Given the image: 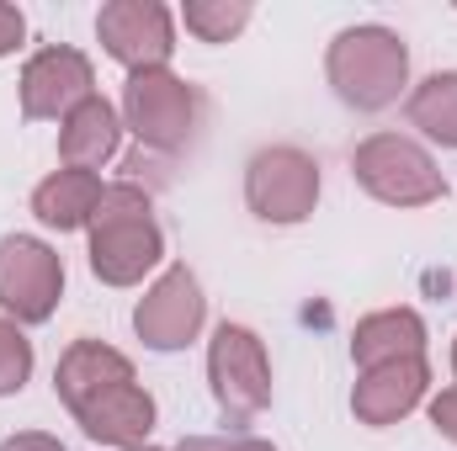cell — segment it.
<instances>
[{"mask_svg":"<svg viewBox=\"0 0 457 451\" xmlns=\"http://www.w3.org/2000/svg\"><path fill=\"white\" fill-rule=\"evenodd\" d=\"M122 127L144 144V149H181L197 127V91L170 75V70H144L128 75L122 86Z\"/></svg>","mask_w":457,"mask_h":451,"instance_id":"cell-6","label":"cell"},{"mask_svg":"<svg viewBox=\"0 0 457 451\" xmlns=\"http://www.w3.org/2000/svg\"><path fill=\"white\" fill-rule=\"evenodd\" d=\"M80 430L102 447H117V451H138L154 430V398L138 388V382H117L107 388L102 398H91L80 414Z\"/></svg>","mask_w":457,"mask_h":451,"instance_id":"cell-13","label":"cell"},{"mask_svg":"<svg viewBox=\"0 0 457 451\" xmlns=\"http://www.w3.org/2000/svg\"><path fill=\"white\" fill-rule=\"evenodd\" d=\"M0 451H64V447L54 436H43V430H21V436H11Z\"/></svg>","mask_w":457,"mask_h":451,"instance_id":"cell-23","label":"cell"},{"mask_svg":"<svg viewBox=\"0 0 457 451\" xmlns=\"http://www.w3.org/2000/svg\"><path fill=\"white\" fill-rule=\"evenodd\" d=\"M21 37H27V16H21L16 5H5V0H0V59H5V53H16V48H21Z\"/></svg>","mask_w":457,"mask_h":451,"instance_id":"cell-22","label":"cell"},{"mask_svg":"<svg viewBox=\"0 0 457 451\" xmlns=\"http://www.w3.org/2000/svg\"><path fill=\"white\" fill-rule=\"evenodd\" d=\"M208 382L228 420H255L271 404V361L261 335L245 324H219L208 345Z\"/></svg>","mask_w":457,"mask_h":451,"instance_id":"cell-7","label":"cell"},{"mask_svg":"<svg viewBox=\"0 0 457 451\" xmlns=\"http://www.w3.org/2000/svg\"><path fill=\"white\" fill-rule=\"evenodd\" d=\"M96 96V70L80 48H43L27 59L21 70V112L32 122H64L75 107H86Z\"/></svg>","mask_w":457,"mask_h":451,"instance_id":"cell-10","label":"cell"},{"mask_svg":"<svg viewBox=\"0 0 457 451\" xmlns=\"http://www.w3.org/2000/svg\"><path fill=\"white\" fill-rule=\"evenodd\" d=\"M160 260H165V234L154 224L149 192H138L133 181L107 186L91 213V271L107 287H138Z\"/></svg>","mask_w":457,"mask_h":451,"instance_id":"cell-1","label":"cell"},{"mask_svg":"<svg viewBox=\"0 0 457 451\" xmlns=\"http://www.w3.org/2000/svg\"><path fill=\"white\" fill-rule=\"evenodd\" d=\"M96 37L128 75L170 70L176 53V16L160 0H107L96 11Z\"/></svg>","mask_w":457,"mask_h":451,"instance_id":"cell-8","label":"cell"},{"mask_svg":"<svg viewBox=\"0 0 457 451\" xmlns=\"http://www.w3.org/2000/svg\"><path fill=\"white\" fill-rule=\"evenodd\" d=\"M431 388V366L426 356H404V361H383V366H367L351 388V414L372 430L383 425H399Z\"/></svg>","mask_w":457,"mask_h":451,"instance_id":"cell-11","label":"cell"},{"mask_svg":"<svg viewBox=\"0 0 457 451\" xmlns=\"http://www.w3.org/2000/svg\"><path fill=\"white\" fill-rule=\"evenodd\" d=\"M410 127H420L431 144L457 149V70H436L410 91Z\"/></svg>","mask_w":457,"mask_h":451,"instance_id":"cell-17","label":"cell"},{"mask_svg":"<svg viewBox=\"0 0 457 451\" xmlns=\"http://www.w3.org/2000/svg\"><path fill=\"white\" fill-rule=\"evenodd\" d=\"M59 298H64L59 250L32 234H5L0 239V314L11 324H43L54 319Z\"/></svg>","mask_w":457,"mask_h":451,"instance_id":"cell-5","label":"cell"},{"mask_svg":"<svg viewBox=\"0 0 457 451\" xmlns=\"http://www.w3.org/2000/svg\"><path fill=\"white\" fill-rule=\"evenodd\" d=\"M117 144H122V112L112 102H102V96H91L86 107H75L59 122V160L70 170H91L96 176L117 154Z\"/></svg>","mask_w":457,"mask_h":451,"instance_id":"cell-14","label":"cell"},{"mask_svg":"<svg viewBox=\"0 0 457 451\" xmlns=\"http://www.w3.org/2000/svg\"><path fill=\"white\" fill-rule=\"evenodd\" d=\"M453 372H457V340H453Z\"/></svg>","mask_w":457,"mask_h":451,"instance_id":"cell-24","label":"cell"},{"mask_svg":"<svg viewBox=\"0 0 457 451\" xmlns=\"http://www.w3.org/2000/svg\"><path fill=\"white\" fill-rule=\"evenodd\" d=\"M32 377V340L21 335V324L0 319V398L21 393Z\"/></svg>","mask_w":457,"mask_h":451,"instance_id":"cell-19","label":"cell"},{"mask_svg":"<svg viewBox=\"0 0 457 451\" xmlns=\"http://www.w3.org/2000/svg\"><path fill=\"white\" fill-rule=\"evenodd\" d=\"M181 21L203 43H228V37H239L250 27V5L245 0H187L181 5Z\"/></svg>","mask_w":457,"mask_h":451,"instance_id":"cell-18","label":"cell"},{"mask_svg":"<svg viewBox=\"0 0 457 451\" xmlns=\"http://www.w3.org/2000/svg\"><path fill=\"white\" fill-rule=\"evenodd\" d=\"M102 176H91V170H54L48 181H37V192H32V213H37V224L43 228H59V234H70V228H91V213H96V202H102Z\"/></svg>","mask_w":457,"mask_h":451,"instance_id":"cell-16","label":"cell"},{"mask_svg":"<svg viewBox=\"0 0 457 451\" xmlns=\"http://www.w3.org/2000/svg\"><path fill=\"white\" fill-rule=\"evenodd\" d=\"M325 75H330V86H336V96L345 107L383 112L410 86V48H404V37L394 27L361 21V27L336 32V43L325 53Z\"/></svg>","mask_w":457,"mask_h":451,"instance_id":"cell-2","label":"cell"},{"mask_svg":"<svg viewBox=\"0 0 457 451\" xmlns=\"http://www.w3.org/2000/svg\"><path fill=\"white\" fill-rule=\"evenodd\" d=\"M203 319H208V298H203V282L187 271V266H165L149 292L138 298L133 308V330L149 350H181L203 335Z\"/></svg>","mask_w":457,"mask_h":451,"instance_id":"cell-9","label":"cell"},{"mask_svg":"<svg viewBox=\"0 0 457 451\" xmlns=\"http://www.w3.org/2000/svg\"><path fill=\"white\" fill-rule=\"evenodd\" d=\"M138 451H160V447H138Z\"/></svg>","mask_w":457,"mask_h":451,"instance_id":"cell-25","label":"cell"},{"mask_svg":"<svg viewBox=\"0 0 457 451\" xmlns=\"http://www.w3.org/2000/svg\"><path fill=\"white\" fill-rule=\"evenodd\" d=\"M431 425H436L447 441H457V382H453V388H442V393L431 398Z\"/></svg>","mask_w":457,"mask_h":451,"instance_id":"cell-21","label":"cell"},{"mask_svg":"<svg viewBox=\"0 0 457 451\" xmlns=\"http://www.w3.org/2000/svg\"><path fill=\"white\" fill-rule=\"evenodd\" d=\"M176 451H277L261 436H187Z\"/></svg>","mask_w":457,"mask_h":451,"instance_id":"cell-20","label":"cell"},{"mask_svg":"<svg viewBox=\"0 0 457 451\" xmlns=\"http://www.w3.org/2000/svg\"><path fill=\"white\" fill-rule=\"evenodd\" d=\"M117 382H133V361L122 350H112L107 340H75L59 356V372H54V393L64 398L70 414H80L91 398H102Z\"/></svg>","mask_w":457,"mask_h":451,"instance_id":"cell-12","label":"cell"},{"mask_svg":"<svg viewBox=\"0 0 457 451\" xmlns=\"http://www.w3.org/2000/svg\"><path fill=\"white\" fill-rule=\"evenodd\" d=\"M404 356H426V324L415 308H383V314H367L351 335V361L367 372V366H383V361H404Z\"/></svg>","mask_w":457,"mask_h":451,"instance_id":"cell-15","label":"cell"},{"mask_svg":"<svg viewBox=\"0 0 457 451\" xmlns=\"http://www.w3.org/2000/svg\"><path fill=\"white\" fill-rule=\"evenodd\" d=\"M351 176L361 181L367 197H378L388 208H431V202L447 197V181H442L436 160L404 133H372L367 144H356Z\"/></svg>","mask_w":457,"mask_h":451,"instance_id":"cell-3","label":"cell"},{"mask_svg":"<svg viewBox=\"0 0 457 451\" xmlns=\"http://www.w3.org/2000/svg\"><path fill=\"white\" fill-rule=\"evenodd\" d=\"M245 202L261 224L293 228L303 224L320 202V160L293 149V144H271L261 154H250L245 165Z\"/></svg>","mask_w":457,"mask_h":451,"instance_id":"cell-4","label":"cell"}]
</instances>
